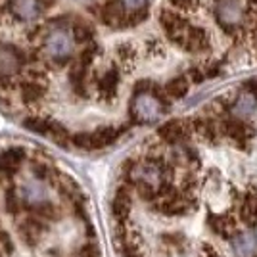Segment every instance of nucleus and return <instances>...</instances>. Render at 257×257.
I'll use <instances>...</instances> for the list:
<instances>
[{"instance_id": "nucleus-1", "label": "nucleus", "mask_w": 257, "mask_h": 257, "mask_svg": "<svg viewBox=\"0 0 257 257\" xmlns=\"http://www.w3.org/2000/svg\"><path fill=\"white\" fill-rule=\"evenodd\" d=\"M43 52L56 64H65L77 48L75 33L71 31L64 22L52 23V27L44 33Z\"/></svg>"}, {"instance_id": "nucleus-2", "label": "nucleus", "mask_w": 257, "mask_h": 257, "mask_svg": "<svg viewBox=\"0 0 257 257\" xmlns=\"http://www.w3.org/2000/svg\"><path fill=\"white\" fill-rule=\"evenodd\" d=\"M213 14L219 27L230 35L238 31L246 22V10L242 0H215Z\"/></svg>"}, {"instance_id": "nucleus-3", "label": "nucleus", "mask_w": 257, "mask_h": 257, "mask_svg": "<svg viewBox=\"0 0 257 257\" xmlns=\"http://www.w3.org/2000/svg\"><path fill=\"white\" fill-rule=\"evenodd\" d=\"M165 104L156 92H137L131 100V115L135 123H152L160 117Z\"/></svg>"}, {"instance_id": "nucleus-4", "label": "nucleus", "mask_w": 257, "mask_h": 257, "mask_svg": "<svg viewBox=\"0 0 257 257\" xmlns=\"http://www.w3.org/2000/svg\"><path fill=\"white\" fill-rule=\"evenodd\" d=\"M25 154L27 150L23 146H10L0 152V175H4V179H12L14 175H18Z\"/></svg>"}, {"instance_id": "nucleus-5", "label": "nucleus", "mask_w": 257, "mask_h": 257, "mask_svg": "<svg viewBox=\"0 0 257 257\" xmlns=\"http://www.w3.org/2000/svg\"><path fill=\"white\" fill-rule=\"evenodd\" d=\"M223 133L228 140H232L234 144L246 146L251 139V127L247 125L244 119L240 117H228L223 121Z\"/></svg>"}, {"instance_id": "nucleus-6", "label": "nucleus", "mask_w": 257, "mask_h": 257, "mask_svg": "<svg viewBox=\"0 0 257 257\" xmlns=\"http://www.w3.org/2000/svg\"><path fill=\"white\" fill-rule=\"evenodd\" d=\"M186 52L200 54L205 52L209 48V33L205 31L204 27H198L192 25L188 33H186V39H184V46H182Z\"/></svg>"}, {"instance_id": "nucleus-7", "label": "nucleus", "mask_w": 257, "mask_h": 257, "mask_svg": "<svg viewBox=\"0 0 257 257\" xmlns=\"http://www.w3.org/2000/svg\"><path fill=\"white\" fill-rule=\"evenodd\" d=\"M10 12L23 22H33L41 16V0H10Z\"/></svg>"}, {"instance_id": "nucleus-8", "label": "nucleus", "mask_w": 257, "mask_h": 257, "mask_svg": "<svg viewBox=\"0 0 257 257\" xmlns=\"http://www.w3.org/2000/svg\"><path fill=\"white\" fill-rule=\"evenodd\" d=\"M257 109V94L255 92H244L236 98V102L232 104V115L240 119H247L249 115H253Z\"/></svg>"}, {"instance_id": "nucleus-9", "label": "nucleus", "mask_w": 257, "mask_h": 257, "mask_svg": "<svg viewBox=\"0 0 257 257\" xmlns=\"http://www.w3.org/2000/svg\"><path fill=\"white\" fill-rule=\"evenodd\" d=\"M230 246L240 257H253L255 255V236L251 232H238L230 238Z\"/></svg>"}, {"instance_id": "nucleus-10", "label": "nucleus", "mask_w": 257, "mask_h": 257, "mask_svg": "<svg viewBox=\"0 0 257 257\" xmlns=\"http://www.w3.org/2000/svg\"><path fill=\"white\" fill-rule=\"evenodd\" d=\"M31 213L39 215L41 219L48 221V223H52V221H60L62 215H64V211H62L60 205H52L50 202H43V204L35 205V209H33Z\"/></svg>"}, {"instance_id": "nucleus-11", "label": "nucleus", "mask_w": 257, "mask_h": 257, "mask_svg": "<svg viewBox=\"0 0 257 257\" xmlns=\"http://www.w3.org/2000/svg\"><path fill=\"white\" fill-rule=\"evenodd\" d=\"M52 171L54 167L50 165V161L39 160V158H33L31 160V173L35 175V179L48 182V179L52 177Z\"/></svg>"}, {"instance_id": "nucleus-12", "label": "nucleus", "mask_w": 257, "mask_h": 257, "mask_svg": "<svg viewBox=\"0 0 257 257\" xmlns=\"http://www.w3.org/2000/svg\"><path fill=\"white\" fill-rule=\"evenodd\" d=\"M165 92L171 98H182L188 92V81L184 77H175L165 85Z\"/></svg>"}, {"instance_id": "nucleus-13", "label": "nucleus", "mask_w": 257, "mask_h": 257, "mask_svg": "<svg viewBox=\"0 0 257 257\" xmlns=\"http://www.w3.org/2000/svg\"><path fill=\"white\" fill-rule=\"evenodd\" d=\"M119 2H121L123 10L131 16V22H133V16H135V14H140V12H144L146 4H148V0H119Z\"/></svg>"}, {"instance_id": "nucleus-14", "label": "nucleus", "mask_w": 257, "mask_h": 257, "mask_svg": "<svg viewBox=\"0 0 257 257\" xmlns=\"http://www.w3.org/2000/svg\"><path fill=\"white\" fill-rule=\"evenodd\" d=\"M169 2H171L173 8H177V10H192V8H196L200 4V0H169Z\"/></svg>"}, {"instance_id": "nucleus-15", "label": "nucleus", "mask_w": 257, "mask_h": 257, "mask_svg": "<svg viewBox=\"0 0 257 257\" xmlns=\"http://www.w3.org/2000/svg\"><path fill=\"white\" fill-rule=\"evenodd\" d=\"M255 238H257V226H255Z\"/></svg>"}, {"instance_id": "nucleus-16", "label": "nucleus", "mask_w": 257, "mask_h": 257, "mask_svg": "<svg viewBox=\"0 0 257 257\" xmlns=\"http://www.w3.org/2000/svg\"><path fill=\"white\" fill-rule=\"evenodd\" d=\"M0 257H2V253H0Z\"/></svg>"}]
</instances>
